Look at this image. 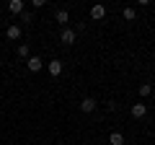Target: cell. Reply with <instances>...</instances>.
Returning <instances> with one entry per match:
<instances>
[{
    "label": "cell",
    "instance_id": "9",
    "mask_svg": "<svg viewBox=\"0 0 155 145\" xmlns=\"http://www.w3.org/2000/svg\"><path fill=\"white\" fill-rule=\"evenodd\" d=\"M54 21H57V23H62V26H65V23L70 21V13H67L65 8H62V11H57V13H54Z\"/></svg>",
    "mask_w": 155,
    "mask_h": 145
},
{
    "label": "cell",
    "instance_id": "5",
    "mask_svg": "<svg viewBox=\"0 0 155 145\" xmlns=\"http://www.w3.org/2000/svg\"><path fill=\"white\" fill-rule=\"evenodd\" d=\"M104 16H106V8L104 5H93V8H91V18H93V21H101Z\"/></svg>",
    "mask_w": 155,
    "mask_h": 145
},
{
    "label": "cell",
    "instance_id": "12",
    "mask_svg": "<svg viewBox=\"0 0 155 145\" xmlns=\"http://www.w3.org/2000/svg\"><path fill=\"white\" fill-rule=\"evenodd\" d=\"M134 16H137L134 8H124V18H127V21H134Z\"/></svg>",
    "mask_w": 155,
    "mask_h": 145
},
{
    "label": "cell",
    "instance_id": "8",
    "mask_svg": "<svg viewBox=\"0 0 155 145\" xmlns=\"http://www.w3.org/2000/svg\"><path fill=\"white\" fill-rule=\"evenodd\" d=\"M8 11L18 16V13H23V3H21V0H11V3H8Z\"/></svg>",
    "mask_w": 155,
    "mask_h": 145
},
{
    "label": "cell",
    "instance_id": "1",
    "mask_svg": "<svg viewBox=\"0 0 155 145\" xmlns=\"http://www.w3.org/2000/svg\"><path fill=\"white\" fill-rule=\"evenodd\" d=\"M26 67H28L31 72H39L41 67H44V60H41V57H28V60H26Z\"/></svg>",
    "mask_w": 155,
    "mask_h": 145
},
{
    "label": "cell",
    "instance_id": "11",
    "mask_svg": "<svg viewBox=\"0 0 155 145\" xmlns=\"http://www.w3.org/2000/svg\"><path fill=\"white\" fill-rule=\"evenodd\" d=\"M150 93H153V86H150V83H142V86H140V96H142V99H147Z\"/></svg>",
    "mask_w": 155,
    "mask_h": 145
},
{
    "label": "cell",
    "instance_id": "7",
    "mask_svg": "<svg viewBox=\"0 0 155 145\" xmlns=\"http://www.w3.org/2000/svg\"><path fill=\"white\" fill-rule=\"evenodd\" d=\"M5 36H8V39H21V26H16V23L8 26L5 29Z\"/></svg>",
    "mask_w": 155,
    "mask_h": 145
},
{
    "label": "cell",
    "instance_id": "10",
    "mask_svg": "<svg viewBox=\"0 0 155 145\" xmlns=\"http://www.w3.org/2000/svg\"><path fill=\"white\" fill-rule=\"evenodd\" d=\"M109 143L111 145H124V135L122 132H111L109 135Z\"/></svg>",
    "mask_w": 155,
    "mask_h": 145
},
{
    "label": "cell",
    "instance_id": "4",
    "mask_svg": "<svg viewBox=\"0 0 155 145\" xmlns=\"http://www.w3.org/2000/svg\"><path fill=\"white\" fill-rule=\"evenodd\" d=\"M129 112H132L134 119H142L145 114H147V106H145V104H132V109H129Z\"/></svg>",
    "mask_w": 155,
    "mask_h": 145
},
{
    "label": "cell",
    "instance_id": "2",
    "mask_svg": "<svg viewBox=\"0 0 155 145\" xmlns=\"http://www.w3.org/2000/svg\"><path fill=\"white\" fill-rule=\"evenodd\" d=\"M75 39H78V31H72V29H65V31L60 34V42H62V44H72Z\"/></svg>",
    "mask_w": 155,
    "mask_h": 145
},
{
    "label": "cell",
    "instance_id": "6",
    "mask_svg": "<svg viewBox=\"0 0 155 145\" xmlns=\"http://www.w3.org/2000/svg\"><path fill=\"white\" fill-rule=\"evenodd\" d=\"M47 70H49V75H54V78H57V75L62 72V62L60 60H52L49 65H47Z\"/></svg>",
    "mask_w": 155,
    "mask_h": 145
},
{
    "label": "cell",
    "instance_id": "3",
    "mask_svg": "<svg viewBox=\"0 0 155 145\" xmlns=\"http://www.w3.org/2000/svg\"><path fill=\"white\" fill-rule=\"evenodd\" d=\"M96 106H98V101H96V99H91V96L80 101V109H83L85 114H88V112H96Z\"/></svg>",
    "mask_w": 155,
    "mask_h": 145
},
{
    "label": "cell",
    "instance_id": "13",
    "mask_svg": "<svg viewBox=\"0 0 155 145\" xmlns=\"http://www.w3.org/2000/svg\"><path fill=\"white\" fill-rule=\"evenodd\" d=\"M18 57H28V47H26V44L18 47Z\"/></svg>",
    "mask_w": 155,
    "mask_h": 145
}]
</instances>
